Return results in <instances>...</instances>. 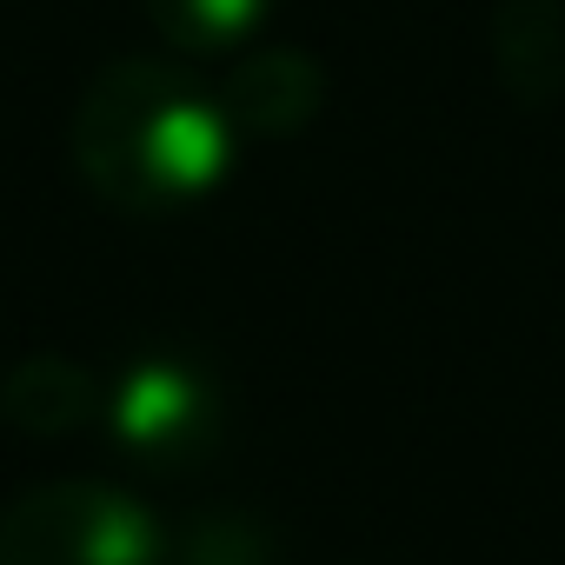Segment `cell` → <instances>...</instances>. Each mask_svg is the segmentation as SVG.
I'll return each instance as SVG.
<instances>
[{"label": "cell", "mask_w": 565, "mask_h": 565, "mask_svg": "<svg viewBox=\"0 0 565 565\" xmlns=\"http://www.w3.org/2000/svg\"><path fill=\"white\" fill-rule=\"evenodd\" d=\"M233 153L239 127L220 87H206L186 61H114L74 107L81 180L134 220L193 213L226 186Z\"/></svg>", "instance_id": "obj_1"}, {"label": "cell", "mask_w": 565, "mask_h": 565, "mask_svg": "<svg viewBox=\"0 0 565 565\" xmlns=\"http://www.w3.org/2000/svg\"><path fill=\"white\" fill-rule=\"evenodd\" d=\"M100 426H107L114 452H127L140 472H186V466L213 459L226 399L200 360L140 353L100 386Z\"/></svg>", "instance_id": "obj_3"}, {"label": "cell", "mask_w": 565, "mask_h": 565, "mask_svg": "<svg viewBox=\"0 0 565 565\" xmlns=\"http://www.w3.org/2000/svg\"><path fill=\"white\" fill-rule=\"evenodd\" d=\"M160 565H273V539H266V525H253L239 512H206V519L167 532Z\"/></svg>", "instance_id": "obj_8"}, {"label": "cell", "mask_w": 565, "mask_h": 565, "mask_svg": "<svg viewBox=\"0 0 565 565\" xmlns=\"http://www.w3.org/2000/svg\"><path fill=\"white\" fill-rule=\"evenodd\" d=\"M0 419L34 439H61L74 426L100 419V380L74 360H21L0 380Z\"/></svg>", "instance_id": "obj_6"}, {"label": "cell", "mask_w": 565, "mask_h": 565, "mask_svg": "<svg viewBox=\"0 0 565 565\" xmlns=\"http://www.w3.org/2000/svg\"><path fill=\"white\" fill-rule=\"evenodd\" d=\"M147 14L180 61H233L266 28L273 0H147Z\"/></svg>", "instance_id": "obj_7"}, {"label": "cell", "mask_w": 565, "mask_h": 565, "mask_svg": "<svg viewBox=\"0 0 565 565\" xmlns=\"http://www.w3.org/2000/svg\"><path fill=\"white\" fill-rule=\"evenodd\" d=\"M160 552L153 505L100 479L28 486L0 512V565H160Z\"/></svg>", "instance_id": "obj_2"}, {"label": "cell", "mask_w": 565, "mask_h": 565, "mask_svg": "<svg viewBox=\"0 0 565 565\" xmlns=\"http://www.w3.org/2000/svg\"><path fill=\"white\" fill-rule=\"evenodd\" d=\"M492 54L505 87L525 107H545L565 87V8L558 0H505L492 21Z\"/></svg>", "instance_id": "obj_5"}, {"label": "cell", "mask_w": 565, "mask_h": 565, "mask_svg": "<svg viewBox=\"0 0 565 565\" xmlns=\"http://www.w3.org/2000/svg\"><path fill=\"white\" fill-rule=\"evenodd\" d=\"M220 100H226L239 140H246V134L287 140V134H300V127L320 114L327 81H320V67H313L307 54H294V47H246V54H233V67L220 74Z\"/></svg>", "instance_id": "obj_4"}]
</instances>
